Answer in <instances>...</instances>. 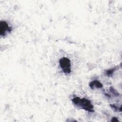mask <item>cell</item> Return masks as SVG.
Here are the masks:
<instances>
[{"label": "cell", "instance_id": "8", "mask_svg": "<svg viewBox=\"0 0 122 122\" xmlns=\"http://www.w3.org/2000/svg\"><path fill=\"white\" fill-rule=\"evenodd\" d=\"M112 122H119V120L116 117H113L112 118V120H111Z\"/></svg>", "mask_w": 122, "mask_h": 122}, {"label": "cell", "instance_id": "6", "mask_svg": "<svg viewBox=\"0 0 122 122\" xmlns=\"http://www.w3.org/2000/svg\"><path fill=\"white\" fill-rule=\"evenodd\" d=\"M110 106L115 111H119L120 112H121V107H118L114 104H110Z\"/></svg>", "mask_w": 122, "mask_h": 122}, {"label": "cell", "instance_id": "2", "mask_svg": "<svg viewBox=\"0 0 122 122\" xmlns=\"http://www.w3.org/2000/svg\"><path fill=\"white\" fill-rule=\"evenodd\" d=\"M60 67L64 73L69 74L71 72V61L66 57H63L59 61Z\"/></svg>", "mask_w": 122, "mask_h": 122}, {"label": "cell", "instance_id": "1", "mask_svg": "<svg viewBox=\"0 0 122 122\" xmlns=\"http://www.w3.org/2000/svg\"><path fill=\"white\" fill-rule=\"evenodd\" d=\"M72 102L77 106L89 112H93V106L91 101L85 98L75 97L72 99Z\"/></svg>", "mask_w": 122, "mask_h": 122}, {"label": "cell", "instance_id": "5", "mask_svg": "<svg viewBox=\"0 0 122 122\" xmlns=\"http://www.w3.org/2000/svg\"><path fill=\"white\" fill-rule=\"evenodd\" d=\"M118 67L117 66H116V67H114V68H112V69H111L108 70L107 71H106V72H105L106 75H107V76H109V77L112 76L113 75V73H114L117 70H118Z\"/></svg>", "mask_w": 122, "mask_h": 122}, {"label": "cell", "instance_id": "3", "mask_svg": "<svg viewBox=\"0 0 122 122\" xmlns=\"http://www.w3.org/2000/svg\"><path fill=\"white\" fill-rule=\"evenodd\" d=\"M11 28L5 21H1L0 23V34L1 36H5L7 33L11 31Z\"/></svg>", "mask_w": 122, "mask_h": 122}, {"label": "cell", "instance_id": "4", "mask_svg": "<svg viewBox=\"0 0 122 122\" xmlns=\"http://www.w3.org/2000/svg\"><path fill=\"white\" fill-rule=\"evenodd\" d=\"M89 86L93 89L94 88H101L103 87V85L99 81L94 80L90 83Z\"/></svg>", "mask_w": 122, "mask_h": 122}, {"label": "cell", "instance_id": "7", "mask_svg": "<svg viewBox=\"0 0 122 122\" xmlns=\"http://www.w3.org/2000/svg\"><path fill=\"white\" fill-rule=\"evenodd\" d=\"M110 92L112 93V94L114 96H119V93L113 88L110 87Z\"/></svg>", "mask_w": 122, "mask_h": 122}]
</instances>
